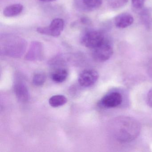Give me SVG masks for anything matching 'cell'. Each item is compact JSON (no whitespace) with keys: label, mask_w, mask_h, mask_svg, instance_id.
I'll return each instance as SVG.
<instances>
[{"label":"cell","mask_w":152,"mask_h":152,"mask_svg":"<svg viewBox=\"0 0 152 152\" xmlns=\"http://www.w3.org/2000/svg\"><path fill=\"white\" fill-rule=\"evenodd\" d=\"M64 26V23L63 19L56 18L51 22L49 26L38 27L37 31L43 35L57 37L60 36L63 32Z\"/></svg>","instance_id":"obj_4"},{"label":"cell","mask_w":152,"mask_h":152,"mask_svg":"<svg viewBox=\"0 0 152 152\" xmlns=\"http://www.w3.org/2000/svg\"><path fill=\"white\" fill-rule=\"evenodd\" d=\"M134 19L130 14L124 13L117 15L114 19L115 25L119 28H125L133 23Z\"/></svg>","instance_id":"obj_10"},{"label":"cell","mask_w":152,"mask_h":152,"mask_svg":"<svg viewBox=\"0 0 152 152\" xmlns=\"http://www.w3.org/2000/svg\"><path fill=\"white\" fill-rule=\"evenodd\" d=\"M98 78V73L94 69H87L80 74L78 82L81 86L87 88L94 85Z\"/></svg>","instance_id":"obj_6"},{"label":"cell","mask_w":152,"mask_h":152,"mask_svg":"<svg viewBox=\"0 0 152 152\" xmlns=\"http://www.w3.org/2000/svg\"><path fill=\"white\" fill-rule=\"evenodd\" d=\"M145 0H132V7L136 10H140L144 7Z\"/></svg>","instance_id":"obj_17"},{"label":"cell","mask_w":152,"mask_h":152,"mask_svg":"<svg viewBox=\"0 0 152 152\" xmlns=\"http://www.w3.org/2000/svg\"><path fill=\"white\" fill-rule=\"evenodd\" d=\"M106 39L104 34L100 31L89 30L83 34L81 42L86 48L93 50L102 44Z\"/></svg>","instance_id":"obj_3"},{"label":"cell","mask_w":152,"mask_h":152,"mask_svg":"<svg viewBox=\"0 0 152 152\" xmlns=\"http://www.w3.org/2000/svg\"><path fill=\"white\" fill-rule=\"evenodd\" d=\"M23 10V6L21 4H15L6 7L3 10V15L6 17L11 18L20 15Z\"/></svg>","instance_id":"obj_12"},{"label":"cell","mask_w":152,"mask_h":152,"mask_svg":"<svg viewBox=\"0 0 152 152\" xmlns=\"http://www.w3.org/2000/svg\"><path fill=\"white\" fill-rule=\"evenodd\" d=\"M43 54V47L41 42L34 41L31 43L30 48L26 55V57L28 59H38L40 58Z\"/></svg>","instance_id":"obj_9"},{"label":"cell","mask_w":152,"mask_h":152,"mask_svg":"<svg viewBox=\"0 0 152 152\" xmlns=\"http://www.w3.org/2000/svg\"><path fill=\"white\" fill-rule=\"evenodd\" d=\"M68 76V72L66 69L59 68L55 70L51 75L52 80L57 83H61L64 81Z\"/></svg>","instance_id":"obj_13"},{"label":"cell","mask_w":152,"mask_h":152,"mask_svg":"<svg viewBox=\"0 0 152 152\" xmlns=\"http://www.w3.org/2000/svg\"><path fill=\"white\" fill-rule=\"evenodd\" d=\"M146 103L148 106L152 107V88L150 89L147 95Z\"/></svg>","instance_id":"obj_18"},{"label":"cell","mask_w":152,"mask_h":152,"mask_svg":"<svg viewBox=\"0 0 152 152\" xmlns=\"http://www.w3.org/2000/svg\"><path fill=\"white\" fill-rule=\"evenodd\" d=\"M46 80V76L42 73H38L34 76L33 83L34 85L40 86L43 85Z\"/></svg>","instance_id":"obj_15"},{"label":"cell","mask_w":152,"mask_h":152,"mask_svg":"<svg viewBox=\"0 0 152 152\" xmlns=\"http://www.w3.org/2000/svg\"><path fill=\"white\" fill-rule=\"evenodd\" d=\"M148 74L149 77L152 79V58L148 62L147 67Z\"/></svg>","instance_id":"obj_19"},{"label":"cell","mask_w":152,"mask_h":152,"mask_svg":"<svg viewBox=\"0 0 152 152\" xmlns=\"http://www.w3.org/2000/svg\"><path fill=\"white\" fill-rule=\"evenodd\" d=\"M113 52V47L107 39L102 44L93 49V56L98 62H105L111 57Z\"/></svg>","instance_id":"obj_5"},{"label":"cell","mask_w":152,"mask_h":152,"mask_svg":"<svg viewBox=\"0 0 152 152\" xmlns=\"http://www.w3.org/2000/svg\"><path fill=\"white\" fill-rule=\"evenodd\" d=\"M129 0H108V4L113 9H118L124 7Z\"/></svg>","instance_id":"obj_16"},{"label":"cell","mask_w":152,"mask_h":152,"mask_svg":"<svg viewBox=\"0 0 152 152\" xmlns=\"http://www.w3.org/2000/svg\"><path fill=\"white\" fill-rule=\"evenodd\" d=\"M41 1L44 2H49L51 1H55L56 0H40Z\"/></svg>","instance_id":"obj_20"},{"label":"cell","mask_w":152,"mask_h":152,"mask_svg":"<svg viewBox=\"0 0 152 152\" xmlns=\"http://www.w3.org/2000/svg\"><path fill=\"white\" fill-rule=\"evenodd\" d=\"M76 7L83 11L95 10L100 7L103 0H74Z\"/></svg>","instance_id":"obj_8"},{"label":"cell","mask_w":152,"mask_h":152,"mask_svg":"<svg viewBox=\"0 0 152 152\" xmlns=\"http://www.w3.org/2000/svg\"><path fill=\"white\" fill-rule=\"evenodd\" d=\"M122 95L118 92H113L105 96L101 100V104L104 107L113 108L121 105L122 102Z\"/></svg>","instance_id":"obj_7"},{"label":"cell","mask_w":152,"mask_h":152,"mask_svg":"<svg viewBox=\"0 0 152 152\" xmlns=\"http://www.w3.org/2000/svg\"><path fill=\"white\" fill-rule=\"evenodd\" d=\"M1 52L8 56H18L22 55L27 46L26 40L11 34H3L0 38Z\"/></svg>","instance_id":"obj_2"},{"label":"cell","mask_w":152,"mask_h":152,"mask_svg":"<svg viewBox=\"0 0 152 152\" xmlns=\"http://www.w3.org/2000/svg\"><path fill=\"white\" fill-rule=\"evenodd\" d=\"M140 126L134 118L119 116L111 122V132L115 139L121 142L134 140L139 135Z\"/></svg>","instance_id":"obj_1"},{"label":"cell","mask_w":152,"mask_h":152,"mask_svg":"<svg viewBox=\"0 0 152 152\" xmlns=\"http://www.w3.org/2000/svg\"><path fill=\"white\" fill-rule=\"evenodd\" d=\"M15 92L19 101L25 102L29 99V94L27 88L24 84L18 83L15 86Z\"/></svg>","instance_id":"obj_11"},{"label":"cell","mask_w":152,"mask_h":152,"mask_svg":"<svg viewBox=\"0 0 152 152\" xmlns=\"http://www.w3.org/2000/svg\"><path fill=\"white\" fill-rule=\"evenodd\" d=\"M67 101V98L65 96L57 95L51 97L49 100V103L52 107H57L64 105L66 104Z\"/></svg>","instance_id":"obj_14"}]
</instances>
